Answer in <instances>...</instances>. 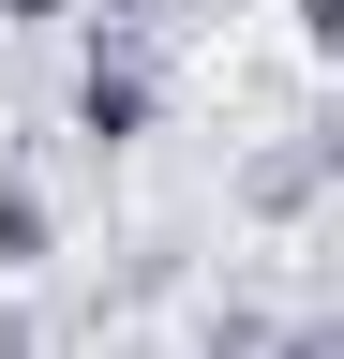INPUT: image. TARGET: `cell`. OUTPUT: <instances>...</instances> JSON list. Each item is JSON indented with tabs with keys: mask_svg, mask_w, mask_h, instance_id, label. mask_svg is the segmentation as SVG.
Segmentation results:
<instances>
[{
	"mask_svg": "<svg viewBox=\"0 0 344 359\" xmlns=\"http://www.w3.org/2000/svg\"><path fill=\"white\" fill-rule=\"evenodd\" d=\"M60 120H75V150H90V165H120V150L165 120V60H150V45H120V30H90V45H75V75H60Z\"/></svg>",
	"mask_w": 344,
	"mask_h": 359,
	"instance_id": "1",
	"label": "cell"
},
{
	"mask_svg": "<svg viewBox=\"0 0 344 359\" xmlns=\"http://www.w3.org/2000/svg\"><path fill=\"white\" fill-rule=\"evenodd\" d=\"M329 150H344V135H329L315 105H299V120L270 135V150L240 165V210H254V224H315V195H329Z\"/></svg>",
	"mask_w": 344,
	"mask_h": 359,
	"instance_id": "2",
	"label": "cell"
},
{
	"mask_svg": "<svg viewBox=\"0 0 344 359\" xmlns=\"http://www.w3.org/2000/svg\"><path fill=\"white\" fill-rule=\"evenodd\" d=\"M46 255H60V195L0 165V269H46Z\"/></svg>",
	"mask_w": 344,
	"mask_h": 359,
	"instance_id": "3",
	"label": "cell"
},
{
	"mask_svg": "<svg viewBox=\"0 0 344 359\" xmlns=\"http://www.w3.org/2000/svg\"><path fill=\"white\" fill-rule=\"evenodd\" d=\"M270 344H284L270 299H209V314H195V359H270Z\"/></svg>",
	"mask_w": 344,
	"mask_h": 359,
	"instance_id": "4",
	"label": "cell"
},
{
	"mask_svg": "<svg viewBox=\"0 0 344 359\" xmlns=\"http://www.w3.org/2000/svg\"><path fill=\"white\" fill-rule=\"evenodd\" d=\"M0 359H46V314L30 299H0Z\"/></svg>",
	"mask_w": 344,
	"mask_h": 359,
	"instance_id": "5",
	"label": "cell"
},
{
	"mask_svg": "<svg viewBox=\"0 0 344 359\" xmlns=\"http://www.w3.org/2000/svg\"><path fill=\"white\" fill-rule=\"evenodd\" d=\"M0 15H15V30H30V15H60V0H0Z\"/></svg>",
	"mask_w": 344,
	"mask_h": 359,
	"instance_id": "6",
	"label": "cell"
}]
</instances>
